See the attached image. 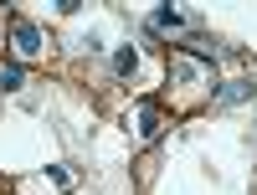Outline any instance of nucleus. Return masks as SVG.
<instances>
[{"label":"nucleus","mask_w":257,"mask_h":195,"mask_svg":"<svg viewBox=\"0 0 257 195\" xmlns=\"http://www.w3.org/2000/svg\"><path fill=\"white\" fill-rule=\"evenodd\" d=\"M11 36H16V52H21V57H36V52H41V31L31 26V21H16Z\"/></svg>","instance_id":"1"},{"label":"nucleus","mask_w":257,"mask_h":195,"mask_svg":"<svg viewBox=\"0 0 257 195\" xmlns=\"http://www.w3.org/2000/svg\"><path fill=\"white\" fill-rule=\"evenodd\" d=\"M247 93H252V82H247V77H237V82H226V88L216 93V103H221V108H226V103H242Z\"/></svg>","instance_id":"2"},{"label":"nucleus","mask_w":257,"mask_h":195,"mask_svg":"<svg viewBox=\"0 0 257 195\" xmlns=\"http://www.w3.org/2000/svg\"><path fill=\"white\" fill-rule=\"evenodd\" d=\"M139 134H144V139L160 134V113H155V103H139Z\"/></svg>","instance_id":"3"},{"label":"nucleus","mask_w":257,"mask_h":195,"mask_svg":"<svg viewBox=\"0 0 257 195\" xmlns=\"http://www.w3.org/2000/svg\"><path fill=\"white\" fill-rule=\"evenodd\" d=\"M155 26H160V31H180V26H185V16H180L175 6H160V11H155Z\"/></svg>","instance_id":"4"},{"label":"nucleus","mask_w":257,"mask_h":195,"mask_svg":"<svg viewBox=\"0 0 257 195\" xmlns=\"http://www.w3.org/2000/svg\"><path fill=\"white\" fill-rule=\"evenodd\" d=\"M113 67H118V72L128 77V72H134V67H139V52H128V47H123V52L113 57Z\"/></svg>","instance_id":"5"},{"label":"nucleus","mask_w":257,"mask_h":195,"mask_svg":"<svg viewBox=\"0 0 257 195\" xmlns=\"http://www.w3.org/2000/svg\"><path fill=\"white\" fill-rule=\"evenodd\" d=\"M0 88H6V93L21 88V67H0Z\"/></svg>","instance_id":"6"}]
</instances>
